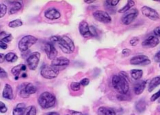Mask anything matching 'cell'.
Listing matches in <instances>:
<instances>
[{"mask_svg":"<svg viewBox=\"0 0 160 115\" xmlns=\"http://www.w3.org/2000/svg\"></svg>","mask_w":160,"mask_h":115,"instance_id":"cell-52","label":"cell"},{"mask_svg":"<svg viewBox=\"0 0 160 115\" xmlns=\"http://www.w3.org/2000/svg\"><path fill=\"white\" fill-rule=\"evenodd\" d=\"M130 63L132 65L145 66L150 64L151 60L146 55H138L131 58Z\"/></svg>","mask_w":160,"mask_h":115,"instance_id":"cell-13","label":"cell"},{"mask_svg":"<svg viewBox=\"0 0 160 115\" xmlns=\"http://www.w3.org/2000/svg\"><path fill=\"white\" fill-rule=\"evenodd\" d=\"M47 115H59L58 113H57L56 112H49V113L47 114Z\"/></svg>","mask_w":160,"mask_h":115,"instance_id":"cell-47","label":"cell"},{"mask_svg":"<svg viewBox=\"0 0 160 115\" xmlns=\"http://www.w3.org/2000/svg\"></svg>","mask_w":160,"mask_h":115,"instance_id":"cell-53","label":"cell"},{"mask_svg":"<svg viewBox=\"0 0 160 115\" xmlns=\"http://www.w3.org/2000/svg\"><path fill=\"white\" fill-rule=\"evenodd\" d=\"M45 17L50 20H56L60 18L61 13L58 11L55 8H49L45 11Z\"/></svg>","mask_w":160,"mask_h":115,"instance_id":"cell-17","label":"cell"},{"mask_svg":"<svg viewBox=\"0 0 160 115\" xmlns=\"http://www.w3.org/2000/svg\"><path fill=\"white\" fill-rule=\"evenodd\" d=\"M128 78V74L124 72H121L119 75H116L112 78V84L113 88L120 94H126L129 91Z\"/></svg>","mask_w":160,"mask_h":115,"instance_id":"cell-1","label":"cell"},{"mask_svg":"<svg viewBox=\"0 0 160 115\" xmlns=\"http://www.w3.org/2000/svg\"><path fill=\"white\" fill-rule=\"evenodd\" d=\"M105 5L106 9V10H107L109 13L111 14L113 13H115L116 9H115V8H114V7L108 5V4H107L106 3H105Z\"/></svg>","mask_w":160,"mask_h":115,"instance_id":"cell-35","label":"cell"},{"mask_svg":"<svg viewBox=\"0 0 160 115\" xmlns=\"http://www.w3.org/2000/svg\"><path fill=\"white\" fill-rule=\"evenodd\" d=\"M139 12L137 9H132L126 12L121 18L122 23L128 26L132 23L138 16Z\"/></svg>","mask_w":160,"mask_h":115,"instance_id":"cell-6","label":"cell"},{"mask_svg":"<svg viewBox=\"0 0 160 115\" xmlns=\"http://www.w3.org/2000/svg\"><path fill=\"white\" fill-rule=\"evenodd\" d=\"M2 96L3 98L8 100H12L13 98L12 88L11 85L8 84L5 85L2 92Z\"/></svg>","mask_w":160,"mask_h":115,"instance_id":"cell-18","label":"cell"},{"mask_svg":"<svg viewBox=\"0 0 160 115\" xmlns=\"http://www.w3.org/2000/svg\"><path fill=\"white\" fill-rule=\"evenodd\" d=\"M79 31L80 34L84 38L93 37L90 31V28L86 21H82L79 25Z\"/></svg>","mask_w":160,"mask_h":115,"instance_id":"cell-16","label":"cell"},{"mask_svg":"<svg viewBox=\"0 0 160 115\" xmlns=\"http://www.w3.org/2000/svg\"><path fill=\"white\" fill-rule=\"evenodd\" d=\"M160 98V89L156 93H154L150 98V100L151 102H154L157 99Z\"/></svg>","mask_w":160,"mask_h":115,"instance_id":"cell-34","label":"cell"},{"mask_svg":"<svg viewBox=\"0 0 160 115\" xmlns=\"http://www.w3.org/2000/svg\"><path fill=\"white\" fill-rule=\"evenodd\" d=\"M12 40V34H7V35L2 38L1 41L6 43L10 42Z\"/></svg>","mask_w":160,"mask_h":115,"instance_id":"cell-32","label":"cell"},{"mask_svg":"<svg viewBox=\"0 0 160 115\" xmlns=\"http://www.w3.org/2000/svg\"><path fill=\"white\" fill-rule=\"evenodd\" d=\"M135 5V2L133 1H128L127 3L125 6H123L122 8H121L120 10H118V12L120 13H126V12H128L130 10L131 8L133 7Z\"/></svg>","mask_w":160,"mask_h":115,"instance_id":"cell-26","label":"cell"},{"mask_svg":"<svg viewBox=\"0 0 160 115\" xmlns=\"http://www.w3.org/2000/svg\"><path fill=\"white\" fill-rule=\"evenodd\" d=\"M71 89L74 92L78 91L80 90L81 85L78 82H72L71 84Z\"/></svg>","mask_w":160,"mask_h":115,"instance_id":"cell-29","label":"cell"},{"mask_svg":"<svg viewBox=\"0 0 160 115\" xmlns=\"http://www.w3.org/2000/svg\"><path fill=\"white\" fill-rule=\"evenodd\" d=\"M95 20L104 24H108L112 21L111 18L107 12L103 11H96L93 13Z\"/></svg>","mask_w":160,"mask_h":115,"instance_id":"cell-12","label":"cell"},{"mask_svg":"<svg viewBox=\"0 0 160 115\" xmlns=\"http://www.w3.org/2000/svg\"><path fill=\"white\" fill-rule=\"evenodd\" d=\"M83 115H85V114H83Z\"/></svg>","mask_w":160,"mask_h":115,"instance_id":"cell-51","label":"cell"},{"mask_svg":"<svg viewBox=\"0 0 160 115\" xmlns=\"http://www.w3.org/2000/svg\"><path fill=\"white\" fill-rule=\"evenodd\" d=\"M1 7V13H0V18H2L7 12V7L6 5L3 3H1L0 5Z\"/></svg>","mask_w":160,"mask_h":115,"instance_id":"cell-31","label":"cell"},{"mask_svg":"<svg viewBox=\"0 0 160 115\" xmlns=\"http://www.w3.org/2000/svg\"><path fill=\"white\" fill-rule=\"evenodd\" d=\"M38 102L43 109H48L53 107L56 102V97L48 92H43L39 96Z\"/></svg>","mask_w":160,"mask_h":115,"instance_id":"cell-3","label":"cell"},{"mask_svg":"<svg viewBox=\"0 0 160 115\" xmlns=\"http://www.w3.org/2000/svg\"><path fill=\"white\" fill-rule=\"evenodd\" d=\"M126 94H120L119 95H117V99L119 101H126V100H128V98H129L128 96H125Z\"/></svg>","mask_w":160,"mask_h":115,"instance_id":"cell-40","label":"cell"},{"mask_svg":"<svg viewBox=\"0 0 160 115\" xmlns=\"http://www.w3.org/2000/svg\"><path fill=\"white\" fill-rule=\"evenodd\" d=\"M158 103H160V98H159V100H158Z\"/></svg>","mask_w":160,"mask_h":115,"instance_id":"cell-49","label":"cell"},{"mask_svg":"<svg viewBox=\"0 0 160 115\" xmlns=\"http://www.w3.org/2000/svg\"><path fill=\"white\" fill-rule=\"evenodd\" d=\"M139 39L137 37H134L132 38L130 41V43L132 46H136L139 43Z\"/></svg>","mask_w":160,"mask_h":115,"instance_id":"cell-33","label":"cell"},{"mask_svg":"<svg viewBox=\"0 0 160 115\" xmlns=\"http://www.w3.org/2000/svg\"><path fill=\"white\" fill-rule=\"evenodd\" d=\"M147 107V103L145 99H141L138 100L135 104V108L138 112L142 113L146 110Z\"/></svg>","mask_w":160,"mask_h":115,"instance_id":"cell-23","label":"cell"},{"mask_svg":"<svg viewBox=\"0 0 160 115\" xmlns=\"http://www.w3.org/2000/svg\"><path fill=\"white\" fill-rule=\"evenodd\" d=\"M50 40L51 42L58 43L59 48L65 54H72L75 49L73 42L68 36H53Z\"/></svg>","mask_w":160,"mask_h":115,"instance_id":"cell-2","label":"cell"},{"mask_svg":"<svg viewBox=\"0 0 160 115\" xmlns=\"http://www.w3.org/2000/svg\"><path fill=\"white\" fill-rule=\"evenodd\" d=\"M44 50L49 59L53 60L57 58L58 51L51 43L48 42L45 45Z\"/></svg>","mask_w":160,"mask_h":115,"instance_id":"cell-14","label":"cell"},{"mask_svg":"<svg viewBox=\"0 0 160 115\" xmlns=\"http://www.w3.org/2000/svg\"><path fill=\"white\" fill-rule=\"evenodd\" d=\"M154 61L156 62H160V50L157 52L154 56Z\"/></svg>","mask_w":160,"mask_h":115,"instance_id":"cell-43","label":"cell"},{"mask_svg":"<svg viewBox=\"0 0 160 115\" xmlns=\"http://www.w3.org/2000/svg\"><path fill=\"white\" fill-rule=\"evenodd\" d=\"M37 91V88L31 83H28L23 86L20 91V96L23 98H28L31 94H34Z\"/></svg>","mask_w":160,"mask_h":115,"instance_id":"cell-10","label":"cell"},{"mask_svg":"<svg viewBox=\"0 0 160 115\" xmlns=\"http://www.w3.org/2000/svg\"><path fill=\"white\" fill-rule=\"evenodd\" d=\"M71 114L72 115H83V114L81 112L77 111H71Z\"/></svg>","mask_w":160,"mask_h":115,"instance_id":"cell-45","label":"cell"},{"mask_svg":"<svg viewBox=\"0 0 160 115\" xmlns=\"http://www.w3.org/2000/svg\"><path fill=\"white\" fill-rule=\"evenodd\" d=\"M38 39L32 35H27L22 38L18 43V48L21 52H25L29 49L37 42Z\"/></svg>","mask_w":160,"mask_h":115,"instance_id":"cell-4","label":"cell"},{"mask_svg":"<svg viewBox=\"0 0 160 115\" xmlns=\"http://www.w3.org/2000/svg\"><path fill=\"white\" fill-rule=\"evenodd\" d=\"M159 67H160V64H159Z\"/></svg>","mask_w":160,"mask_h":115,"instance_id":"cell-50","label":"cell"},{"mask_svg":"<svg viewBox=\"0 0 160 115\" xmlns=\"http://www.w3.org/2000/svg\"><path fill=\"white\" fill-rule=\"evenodd\" d=\"M0 48H2V49H4V50H5V49H7V48H8V46L5 43L3 42L2 41H0Z\"/></svg>","mask_w":160,"mask_h":115,"instance_id":"cell-44","label":"cell"},{"mask_svg":"<svg viewBox=\"0 0 160 115\" xmlns=\"http://www.w3.org/2000/svg\"><path fill=\"white\" fill-rule=\"evenodd\" d=\"M18 59V57L15 53L10 52L5 55V60L9 62H15Z\"/></svg>","mask_w":160,"mask_h":115,"instance_id":"cell-27","label":"cell"},{"mask_svg":"<svg viewBox=\"0 0 160 115\" xmlns=\"http://www.w3.org/2000/svg\"><path fill=\"white\" fill-rule=\"evenodd\" d=\"M141 12L143 15L153 21H157L160 18L158 13L154 9L147 6H144L141 9Z\"/></svg>","mask_w":160,"mask_h":115,"instance_id":"cell-9","label":"cell"},{"mask_svg":"<svg viewBox=\"0 0 160 115\" xmlns=\"http://www.w3.org/2000/svg\"><path fill=\"white\" fill-rule=\"evenodd\" d=\"M130 74L132 78L137 80L140 79L143 76V72L140 69H132L130 71Z\"/></svg>","mask_w":160,"mask_h":115,"instance_id":"cell-25","label":"cell"},{"mask_svg":"<svg viewBox=\"0 0 160 115\" xmlns=\"http://www.w3.org/2000/svg\"><path fill=\"white\" fill-rule=\"evenodd\" d=\"M5 60V56H4V54L1 53V56H0V63H2V62H4Z\"/></svg>","mask_w":160,"mask_h":115,"instance_id":"cell-46","label":"cell"},{"mask_svg":"<svg viewBox=\"0 0 160 115\" xmlns=\"http://www.w3.org/2000/svg\"><path fill=\"white\" fill-rule=\"evenodd\" d=\"M70 60L63 57L57 58L51 62V65L60 72L65 69L70 64Z\"/></svg>","mask_w":160,"mask_h":115,"instance_id":"cell-7","label":"cell"},{"mask_svg":"<svg viewBox=\"0 0 160 115\" xmlns=\"http://www.w3.org/2000/svg\"><path fill=\"white\" fill-rule=\"evenodd\" d=\"M8 108L6 107V105L2 102H0V111L2 113L7 112Z\"/></svg>","mask_w":160,"mask_h":115,"instance_id":"cell-36","label":"cell"},{"mask_svg":"<svg viewBox=\"0 0 160 115\" xmlns=\"http://www.w3.org/2000/svg\"><path fill=\"white\" fill-rule=\"evenodd\" d=\"M41 58V54L38 52L32 53L27 60V64L30 70L34 71L38 67Z\"/></svg>","mask_w":160,"mask_h":115,"instance_id":"cell-8","label":"cell"},{"mask_svg":"<svg viewBox=\"0 0 160 115\" xmlns=\"http://www.w3.org/2000/svg\"><path fill=\"white\" fill-rule=\"evenodd\" d=\"M27 70V66L25 64H20L15 66L12 69V72L15 76V79L18 80L19 78H26L28 74L26 72Z\"/></svg>","mask_w":160,"mask_h":115,"instance_id":"cell-11","label":"cell"},{"mask_svg":"<svg viewBox=\"0 0 160 115\" xmlns=\"http://www.w3.org/2000/svg\"><path fill=\"white\" fill-rule=\"evenodd\" d=\"M105 2L108 5L113 6V7H115L118 4L119 1H106Z\"/></svg>","mask_w":160,"mask_h":115,"instance_id":"cell-37","label":"cell"},{"mask_svg":"<svg viewBox=\"0 0 160 115\" xmlns=\"http://www.w3.org/2000/svg\"><path fill=\"white\" fill-rule=\"evenodd\" d=\"M131 54V50L128 48H124L122 50V54L125 57H128Z\"/></svg>","mask_w":160,"mask_h":115,"instance_id":"cell-41","label":"cell"},{"mask_svg":"<svg viewBox=\"0 0 160 115\" xmlns=\"http://www.w3.org/2000/svg\"><path fill=\"white\" fill-rule=\"evenodd\" d=\"M147 81L145 80L139 81L135 85L134 87V92L136 95H140L142 93L146 88Z\"/></svg>","mask_w":160,"mask_h":115,"instance_id":"cell-19","label":"cell"},{"mask_svg":"<svg viewBox=\"0 0 160 115\" xmlns=\"http://www.w3.org/2000/svg\"><path fill=\"white\" fill-rule=\"evenodd\" d=\"M154 35L157 37H160V26H158L153 30Z\"/></svg>","mask_w":160,"mask_h":115,"instance_id":"cell-42","label":"cell"},{"mask_svg":"<svg viewBox=\"0 0 160 115\" xmlns=\"http://www.w3.org/2000/svg\"><path fill=\"white\" fill-rule=\"evenodd\" d=\"M98 115H117L116 111L111 108L101 107L98 109Z\"/></svg>","mask_w":160,"mask_h":115,"instance_id":"cell-20","label":"cell"},{"mask_svg":"<svg viewBox=\"0 0 160 115\" xmlns=\"http://www.w3.org/2000/svg\"><path fill=\"white\" fill-rule=\"evenodd\" d=\"M159 43V39L156 36L151 35L143 41L142 46L144 48H153L157 46Z\"/></svg>","mask_w":160,"mask_h":115,"instance_id":"cell-15","label":"cell"},{"mask_svg":"<svg viewBox=\"0 0 160 115\" xmlns=\"http://www.w3.org/2000/svg\"><path fill=\"white\" fill-rule=\"evenodd\" d=\"M160 85V75L155 77L152 78L149 83L148 91L151 92L158 86Z\"/></svg>","mask_w":160,"mask_h":115,"instance_id":"cell-22","label":"cell"},{"mask_svg":"<svg viewBox=\"0 0 160 115\" xmlns=\"http://www.w3.org/2000/svg\"><path fill=\"white\" fill-rule=\"evenodd\" d=\"M8 77V74L5 72L4 69L2 68H1V71H0V77L1 78H6Z\"/></svg>","mask_w":160,"mask_h":115,"instance_id":"cell-39","label":"cell"},{"mask_svg":"<svg viewBox=\"0 0 160 115\" xmlns=\"http://www.w3.org/2000/svg\"><path fill=\"white\" fill-rule=\"evenodd\" d=\"M23 25V22L20 19H16L9 23V27L11 28H16L21 27Z\"/></svg>","mask_w":160,"mask_h":115,"instance_id":"cell-28","label":"cell"},{"mask_svg":"<svg viewBox=\"0 0 160 115\" xmlns=\"http://www.w3.org/2000/svg\"><path fill=\"white\" fill-rule=\"evenodd\" d=\"M10 2L13 6L10 9V11H9V14L12 15L16 13L22 8V5L18 2L11 1Z\"/></svg>","mask_w":160,"mask_h":115,"instance_id":"cell-24","label":"cell"},{"mask_svg":"<svg viewBox=\"0 0 160 115\" xmlns=\"http://www.w3.org/2000/svg\"><path fill=\"white\" fill-rule=\"evenodd\" d=\"M60 71L52 65H46L42 67L41 75L46 79H52L58 75Z\"/></svg>","mask_w":160,"mask_h":115,"instance_id":"cell-5","label":"cell"},{"mask_svg":"<svg viewBox=\"0 0 160 115\" xmlns=\"http://www.w3.org/2000/svg\"><path fill=\"white\" fill-rule=\"evenodd\" d=\"M89 83L90 80L88 78H83L80 82V85H82L83 87H86V86H88L89 84Z\"/></svg>","mask_w":160,"mask_h":115,"instance_id":"cell-38","label":"cell"},{"mask_svg":"<svg viewBox=\"0 0 160 115\" xmlns=\"http://www.w3.org/2000/svg\"><path fill=\"white\" fill-rule=\"evenodd\" d=\"M85 2L86 3H88V4H91V3H92V2H94V1H85Z\"/></svg>","mask_w":160,"mask_h":115,"instance_id":"cell-48","label":"cell"},{"mask_svg":"<svg viewBox=\"0 0 160 115\" xmlns=\"http://www.w3.org/2000/svg\"><path fill=\"white\" fill-rule=\"evenodd\" d=\"M27 109L25 104L23 103L18 104L13 110V115H24Z\"/></svg>","mask_w":160,"mask_h":115,"instance_id":"cell-21","label":"cell"},{"mask_svg":"<svg viewBox=\"0 0 160 115\" xmlns=\"http://www.w3.org/2000/svg\"><path fill=\"white\" fill-rule=\"evenodd\" d=\"M27 110L26 115H36V108L34 106L29 107Z\"/></svg>","mask_w":160,"mask_h":115,"instance_id":"cell-30","label":"cell"}]
</instances>
